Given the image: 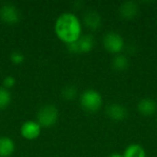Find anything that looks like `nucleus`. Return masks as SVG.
<instances>
[{"label": "nucleus", "instance_id": "obj_1", "mask_svg": "<svg viewBox=\"0 0 157 157\" xmlns=\"http://www.w3.org/2000/svg\"><path fill=\"white\" fill-rule=\"evenodd\" d=\"M55 33L59 39L67 44L73 43L82 36L81 22L75 14L65 12L57 17L55 23Z\"/></svg>", "mask_w": 157, "mask_h": 157}, {"label": "nucleus", "instance_id": "obj_2", "mask_svg": "<svg viewBox=\"0 0 157 157\" xmlns=\"http://www.w3.org/2000/svg\"><path fill=\"white\" fill-rule=\"evenodd\" d=\"M80 101H81V105L86 111L96 112L101 108L103 99L98 90L90 88V90H86L82 93Z\"/></svg>", "mask_w": 157, "mask_h": 157}, {"label": "nucleus", "instance_id": "obj_3", "mask_svg": "<svg viewBox=\"0 0 157 157\" xmlns=\"http://www.w3.org/2000/svg\"><path fill=\"white\" fill-rule=\"evenodd\" d=\"M58 120V109L54 105H45L40 108L37 114V122L41 127H51Z\"/></svg>", "mask_w": 157, "mask_h": 157}, {"label": "nucleus", "instance_id": "obj_4", "mask_svg": "<svg viewBox=\"0 0 157 157\" xmlns=\"http://www.w3.org/2000/svg\"><path fill=\"white\" fill-rule=\"evenodd\" d=\"M103 46L109 52L118 54L124 48V39L118 33L109 31L103 37Z\"/></svg>", "mask_w": 157, "mask_h": 157}, {"label": "nucleus", "instance_id": "obj_5", "mask_svg": "<svg viewBox=\"0 0 157 157\" xmlns=\"http://www.w3.org/2000/svg\"><path fill=\"white\" fill-rule=\"evenodd\" d=\"M95 44L94 37L90 35L81 36L75 42L68 44V48L72 53H87L93 50Z\"/></svg>", "mask_w": 157, "mask_h": 157}, {"label": "nucleus", "instance_id": "obj_6", "mask_svg": "<svg viewBox=\"0 0 157 157\" xmlns=\"http://www.w3.org/2000/svg\"><path fill=\"white\" fill-rule=\"evenodd\" d=\"M0 17L8 24H15L20 21V11L12 3H5L0 7Z\"/></svg>", "mask_w": 157, "mask_h": 157}, {"label": "nucleus", "instance_id": "obj_7", "mask_svg": "<svg viewBox=\"0 0 157 157\" xmlns=\"http://www.w3.org/2000/svg\"><path fill=\"white\" fill-rule=\"evenodd\" d=\"M41 133V126L37 121H26L21 127V135L27 140L37 139Z\"/></svg>", "mask_w": 157, "mask_h": 157}, {"label": "nucleus", "instance_id": "obj_8", "mask_svg": "<svg viewBox=\"0 0 157 157\" xmlns=\"http://www.w3.org/2000/svg\"><path fill=\"white\" fill-rule=\"evenodd\" d=\"M107 114L111 120L123 121L127 116V110L120 103H111L107 108Z\"/></svg>", "mask_w": 157, "mask_h": 157}, {"label": "nucleus", "instance_id": "obj_9", "mask_svg": "<svg viewBox=\"0 0 157 157\" xmlns=\"http://www.w3.org/2000/svg\"><path fill=\"white\" fill-rule=\"evenodd\" d=\"M139 13V7L135 1H125L120 7V14L124 18H133Z\"/></svg>", "mask_w": 157, "mask_h": 157}, {"label": "nucleus", "instance_id": "obj_10", "mask_svg": "<svg viewBox=\"0 0 157 157\" xmlns=\"http://www.w3.org/2000/svg\"><path fill=\"white\" fill-rule=\"evenodd\" d=\"M138 111L143 115H152L157 110V103L151 98H143L138 102Z\"/></svg>", "mask_w": 157, "mask_h": 157}, {"label": "nucleus", "instance_id": "obj_11", "mask_svg": "<svg viewBox=\"0 0 157 157\" xmlns=\"http://www.w3.org/2000/svg\"><path fill=\"white\" fill-rule=\"evenodd\" d=\"M15 150V143L10 137H0V157H9Z\"/></svg>", "mask_w": 157, "mask_h": 157}, {"label": "nucleus", "instance_id": "obj_12", "mask_svg": "<svg viewBox=\"0 0 157 157\" xmlns=\"http://www.w3.org/2000/svg\"><path fill=\"white\" fill-rule=\"evenodd\" d=\"M84 23L90 29H97L101 25V16L96 11H88L84 15Z\"/></svg>", "mask_w": 157, "mask_h": 157}, {"label": "nucleus", "instance_id": "obj_13", "mask_svg": "<svg viewBox=\"0 0 157 157\" xmlns=\"http://www.w3.org/2000/svg\"><path fill=\"white\" fill-rule=\"evenodd\" d=\"M123 157H146V153L140 144L132 143L126 147Z\"/></svg>", "mask_w": 157, "mask_h": 157}, {"label": "nucleus", "instance_id": "obj_14", "mask_svg": "<svg viewBox=\"0 0 157 157\" xmlns=\"http://www.w3.org/2000/svg\"><path fill=\"white\" fill-rule=\"evenodd\" d=\"M129 65V60L124 54H116L115 57L112 60V66L115 70L122 71V70L127 69Z\"/></svg>", "mask_w": 157, "mask_h": 157}, {"label": "nucleus", "instance_id": "obj_15", "mask_svg": "<svg viewBox=\"0 0 157 157\" xmlns=\"http://www.w3.org/2000/svg\"><path fill=\"white\" fill-rule=\"evenodd\" d=\"M11 93L8 88L3 87V86H0V110L5 109L11 102Z\"/></svg>", "mask_w": 157, "mask_h": 157}, {"label": "nucleus", "instance_id": "obj_16", "mask_svg": "<svg viewBox=\"0 0 157 157\" xmlns=\"http://www.w3.org/2000/svg\"><path fill=\"white\" fill-rule=\"evenodd\" d=\"M76 93H78V90L74 85H68L61 90V95L66 99H73L76 96Z\"/></svg>", "mask_w": 157, "mask_h": 157}, {"label": "nucleus", "instance_id": "obj_17", "mask_svg": "<svg viewBox=\"0 0 157 157\" xmlns=\"http://www.w3.org/2000/svg\"><path fill=\"white\" fill-rule=\"evenodd\" d=\"M10 59H11V61L13 63L20 65V63H22L23 61L25 60V56L20 51H14V52H12L11 55H10Z\"/></svg>", "mask_w": 157, "mask_h": 157}, {"label": "nucleus", "instance_id": "obj_18", "mask_svg": "<svg viewBox=\"0 0 157 157\" xmlns=\"http://www.w3.org/2000/svg\"><path fill=\"white\" fill-rule=\"evenodd\" d=\"M15 83H16V80L13 75H7L3 78V87L8 88V90L13 87L15 85Z\"/></svg>", "mask_w": 157, "mask_h": 157}, {"label": "nucleus", "instance_id": "obj_19", "mask_svg": "<svg viewBox=\"0 0 157 157\" xmlns=\"http://www.w3.org/2000/svg\"><path fill=\"white\" fill-rule=\"evenodd\" d=\"M108 157H123V155H121L120 153H113V154L109 155Z\"/></svg>", "mask_w": 157, "mask_h": 157}]
</instances>
